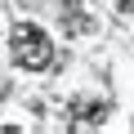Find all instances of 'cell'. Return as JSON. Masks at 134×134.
<instances>
[{"label": "cell", "mask_w": 134, "mask_h": 134, "mask_svg": "<svg viewBox=\"0 0 134 134\" xmlns=\"http://www.w3.org/2000/svg\"><path fill=\"white\" fill-rule=\"evenodd\" d=\"M9 49H14V63L23 72H45L54 63V45H49L45 27H36V23H18L9 36Z\"/></svg>", "instance_id": "6da1fadb"}, {"label": "cell", "mask_w": 134, "mask_h": 134, "mask_svg": "<svg viewBox=\"0 0 134 134\" xmlns=\"http://www.w3.org/2000/svg\"><path fill=\"white\" fill-rule=\"evenodd\" d=\"M72 116L81 121V125H103V116H107V103H72Z\"/></svg>", "instance_id": "7a4b0ae2"}, {"label": "cell", "mask_w": 134, "mask_h": 134, "mask_svg": "<svg viewBox=\"0 0 134 134\" xmlns=\"http://www.w3.org/2000/svg\"><path fill=\"white\" fill-rule=\"evenodd\" d=\"M63 27L72 31V36H81V31H90V18H85L81 9H72V14H63Z\"/></svg>", "instance_id": "3957f363"}, {"label": "cell", "mask_w": 134, "mask_h": 134, "mask_svg": "<svg viewBox=\"0 0 134 134\" xmlns=\"http://www.w3.org/2000/svg\"><path fill=\"white\" fill-rule=\"evenodd\" d=\"M121 9H125V14H134V0H121Z\"/></svg>", "instance_id": "277c9868"}]
</instances>
